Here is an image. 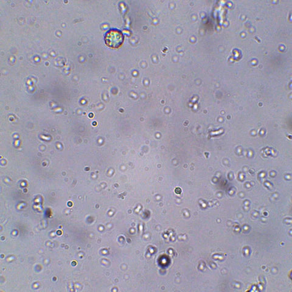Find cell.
Listing matches in <instances>:
<instances>
[{"label":"cell","instance_id":"6da1fadb","mask_svg":"<svg viewBox=\"0 0 292 292\" xmlns=\"http://www.w3.org/2000/svg\"><path fill=\"white\" fill-rule=\"evenodd\" d=\"M124 36L120 31L111 29L105 35V42L110 48L116 49L123 45Z\"/></svg>","mask_w":292,"mask_h":292}]
</instances>
